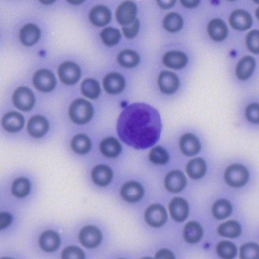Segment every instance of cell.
<instances>
[{
  "instance_id": "1",
  "label": "cell",
  "mask_w": 259,
  "mask_h": 259,
  "mask_svg": "<svg viewBox=\"0 0 259 259\" xmlns=\"http://www.w3.org/2000/svg\"><path fill=\"white\" fill-rule=\"evenodd\" d=\"M161 130L158 112L145 103L130 105L117 121V132L119 137L127 145L137 150L153 146L159 139Z\"/></svg>"
},
{
  "instance_id": "2",
  "label": "cell",
  "mask_w": 259,
  "mask_h": 259,
  "mask_svg": "<svg viewBox=\"0 0 259 259\" xmlns=\"http://www.w3.org/2000/svg\"><path fill=\"white\" fill-rule=\"evenodd\" d=\"M93 114L92 104L83 99L75 100L69 109L70 119L77 125H84L89 123L92 119Z\"/></svg>"
},
{
  "instance_id": "3",
  "label": "cell",
  "mask_w": 259,
  "mask_h": 259,
  "mask_svg": "<svg viewBox=\"0 0 259 259\" xmlns=\"http://www.w3.org/2000/svg\"><path fill=\"white\" fill-rule=\"evenodd\" d=\"M224 177L228 184L232 187L238 188L244 186L247 182L249 173L242 165L235 164L227 169Z\"/></svg>"
},
{
  "instance_id": "4",
  "label": "cell",
  "mask_w": 259,
  "mask_h": 259,
  "mask_svg": "<svg viewBox=\"0 0 259 259\" xmlns=\"http://www.w3.org/2000/svg\"><path fill=\"white\" fill-rule=\"evenodd\" d=\"M13 101L15 106L23 111H29L34 105L35 99L31 90L26 87H20L14 92Z\"/></svg>"
},
{
  "instance_id": "5",
  "label": "cell",
  "mask_w": 259,
  "mask_h": 259,
  "mask_svg": "<svg viewBox=\"0 0 259 259\" xmlns=\"http://www.w3.org/2000/svg\"><path fill=\"white\" fill-rule=\"evenodd\" d=\"M81 75L80 67L72 62H65L59 67V77L64 84L67 85L77 83L81 78Z\"/></svg>"
},
{
  "instance_id": "6",
  "label": "cell",
  "mask_w": 259,
  "mask_h": 259,
  "mask_svg": "<svg viewBox=\"0 0 259 259\" xmlns=\"http://www.w3.org/2000/svg\"><path fill=\"white\" fill-rule=\"evenodd\" d=\"M35 87L44 92L52 91L56 87L57 81L54 75L48 69H40L33 77Z\"/></svg>"
},
{
  "instance_id": "7",
  "label": "cell",
  "mask_w": 259,
  "mask_h": 259,
  "mask_svg": "<svg viewBox=\"0 0 259 259\" xmlns=\"http://www.w3.org/2000/svg\"><path fill=\"white\" fill-rule=\"evenodd\" d=\"M145 218L149 225L158 228L166 223L167 220V211L160 204H153L146 210Z\"/></svg>"
},
{
  "instance_id": "8",
  "label": "cell",
  "mask_w": 259,
  "mask_h": 259,
  "mask_svg": "<svg viewBox=\"0 0 259 259\" xmlns=\"http://www.w3.org/2000/svg\"><path fill=\"white\" fill-rule=\"evenodd\" d=\"M79 238L83 246L88 248H93L101 243L102 236L99 229L96 227L88 226L81 230Z\"/></svg>"
},
{
  "instance_id": "9",
  "label": "cell",
  "mask_w": 259,
  "mask_h": 259,
  "mask_svg": "<svg viewBox=\"0 0 259 259\" xmlns=\"http://www.w3.org/2000/svg\"><path fill=\"white\" fill-rule=\"evenodd\" d=\"M137 7L132 2H125L117 8L115 17L117 22L124 26L131 24L137 18Z\"/></svg>"
},
{
  "instance_id": "10",
  "label": "cell",
  "mask_w": 259,
  "mask_h": 259,
  "mask_svg": "<svg viewBox=\"0 0 259 259\" xmlns=\"http://www.w3.org/2000/svg\"><path fill=\"white\" fill-rule=\"evenodd\" d=\"M158 84L162 93L171 95L179 88L180 81L175 73L168 70H164L159 75Z\"/></svg>"
},
{
  "instance_id": "11",
  "label": "cell",
  "mask_w": 259,
  "mask_h": 259,
  "mask_svg": "<svg viewBox=\"0 0 259 259\" xmlns=\"http://www.w3.org/2000/svg\"><path fill=\"white\" fill-rule=\"evenodd\" d=\"M229 22L234 29L245 31L251 27L253 20L251 15L246 11L237 10L231 14Z\"/></svg>"
},
{
  "instance_id": "12",
  "label": "cell",
  "mask_w": 259,
  "mask_h": 259,
  "mask_svg": "<svg viewBox=\"0 0 259 259\" xmlns=\"http://www.w3.org/2000/svg\"><path fill=\"white\" fill-rule=\"evenodd\" d=\"M186 183L187 180L185 175L179 170L170 172L164 179V184L167 190L172 193L181 192Z\"/></svg>"
},
{
  "instance_id": "13",
  "label": "cell",
  "mask_w": 259,
  "mask_h": 259,
  "mask_svg": "<svg viewBox=\"0 0 259 259\" xmlns=\"http://www.w3.org/2000/svg\"><path fill=\"white\" fill-rule=\"evenodd\" d=\"M180 147L184 155L192 157L199 153L201 150V144L195 135L186 133L180 139Z\"/></svg>"
},
{
  "instance_id": "14",
  "label": "cell",
  "mask_w": 259,
  "mask_h": 259,
  "mask_svg": "<svg viewBox=\"0 0 259 259\" xmlns=\"http://www.w3.org/2000/svg\"><path fill=\"white\" fill-rule=\"evenodd\" d=\"M103 86L107 92L112 95L122 92L125 87V81L119 73H110L104 79Z\"/></svg>"
},
{
  "instance_id": "15",
  "label": "cell",
  "mask_w": 259,
  "mask_h": 259,
  "mask_svg": "<svg viewBox=\"0 0 259 259\" xmlns=\"http://www.w3.org/2000/svg\"><path fill=\"white\" fill-rule=\"evenodd\" d=\"M122 197L126 201L134 203L139 201L144 195L142 186L136 181H130L125 183L121 190Z\"/></svg>"
},
{
  "instance_id": "16",
  "label": "cell",
  "mask_w": 259,
  "mask_h": 259,
  "mask_svg": "<svg viewBox=\"0 0 259 259\" xmlns=\"http://www.w3.org/2000/svg\"><path fill=\"white\" fill-rule=\"evenodd\" d=\"M169 210L172 218L177 222L184 221L189 213V206L184 199L176 198L169 204Z\"/></svg>"
},
{
  "instance_id": "17",
  "label": "cell",
  "mask_w": 259,
  "mask_h": 259,
  "mask_svg": "<svg viewBox=\"0 0 259 259\" xmlns=\"http://www.w3.org/2000/svg\"><path fill=\"white\" fill-rule=\"evenodd\" d=\"M89 18L94 25L98 27H104L110 21L111 13L110 10L107 7L98 6L91 10Z\"/></svg>"
},
{
  "instance_id": "18",
  "label": "cell",
  "mask_w": 259,
  "mask_h": 259,
  "mask_svg": "<svg viewBox=\"0 0 259 259\" xmlns=\"http://www.w3.org/2000/svg\"><path fill=\"white\" fill-rule=\"evenodd\" d=\"M49 128L48 121L43 116L37 115L31 118L27 125L29 133L33 137L39 138L44 136Z\"/></svg>"
},
{
  "instance_id": "19",
  "label": "cell",
  "mask_w": 259,
  "mask_h": 259,
  "mask_svg": "<svg viewBox=\"0 0 259 259\" xmlns=\"http://www.w3.org/2000/svg\"><path fill=\"white\" fill-rule=\"evenodd\" d=\"M207 31L210 38L217 42L224 40L228 34V29L225 22L218 18L211 20L209 22Z\"/></svg>"
},
{
  "instance_id": "20",
  "label": "cell",
  "mask_w": 259,
  "mask_h": 259,
  "mask_svg": "<svg viewBox=\"0 0 259 259\" xmlns=\"http://www.w3.org/2000/svg\"><path fill=\"white\" fill-rule=\"evenodd\" d=\"M162 62L164 65L172 69H179L184 67L188 58L183 53L179 51H170L163 55Z\"/></svg>"
},
{
  "instance_id": "21",
  "label": "cell",
  "mask_w": 259,
  "mask_h": 259,
  "mask_svg": "<svg viewBox=\"0 0 259 259\" xmlns=\"http://www.w3.org/2000/svg\"><path fill=\"white\" fill-rule=\"evenodd\" d=\"M24 124L25 121L23 116L15 112L7 113L2 120L4 128L10 132H16L20 130Z\"/></svg>"
},
{
  "instance_id": "22",
  "label": "cell",
  "mask_w": 259,
  "mask_h": 259,
  "mask_svg": "<svg viewBox=\"0 0 259 259\" xmlns=\"http://www.w3.org/2000/svg\"><path fill=\"white\" fill-rule=\"evenodd\" d=\"M91 175L94 183L100 186L105 187L111 181L113 174L109 167L100 165L93 169Z\"/></svg>"
},
{
  "instance_id": "23",
  "label": "cell",
  "mask_w": 259,
  "mask_h": 259,
  "mask_svg": "<svg viewBox=\"0 0 259 259\" xmlns=\"http://www.w3.org/2000/svg\"><path fill=\"white\" fill-rule=\"evenodd\" d=\"M42 250L46 252H53L59 247L60 240L59 235L52 231H47L41 235L39 241Z\"/></svg>"
},
{
  "instance_id": "24",
  "label": "cell",
  "mask_w": 259,
  "mask_h": 259,
  "mask_svg": "<svg viewBox=\"0 0 259 259\" xmlns=\"http://www.w3.org/2000/svg\"><path fill=\"white\" fill-rule=\"evenodd\" d=\"M255 66L254 58L247 56L242 58L238 63L236 75L239 80L245 81L248 79L252 75Z\"/></svg>"
},
{
  "instance_id": "25",
  "label": "cell",
  "mask_w": 259,
  "mask_h": 259,
  "mask_svg": "<svg viewBox=\"0 0 259 259\" xmlns=\"http://www.w3.org/2000/svg\"><path fill=\"white\" fill-rule=\"evenodd\" d=\"M40 38V30L38 27L32 23L28 24L20 31L21 43L27 46H31L37 42Z\"/></svg>"
},
{
  "instance_id": "26",
  "label": "cell",
  "mask_w": 259,
  "mask_h": 259,
  "mask_svg": "<svg viewBox=\"0 0 259 259\" xmlns=\"http://www.w3.org/2000/svg\"><path fill=\"white\" fill-rule=\"evenodd\" d=\"M100 149L104 156L109 158H115L121 154L122 146L115 138L109 137L102 141Z\"/></svg>"
},
{
  "instance_id": "27",
  "label": "cell",
  "mask_w": 259,
  "mask_h": 259,
  "mask_svg": "<svg viewBox=\"0 0 259 259\" xmlns=\"http://www.w3.org/2000/svg\"><path fill=\"white\" fill-rule=\"evenodd\" d=\"M203 230L201 226L195 221L187 223L185 226L183 237L185 240L189 243H196L201 239Z\"/></svg>"
},
{
  "instance_id": "28",
  "label": "cell",
  "mask_w": 259,
  "mask_h": 259,
  "mask_svg": "<svg viewBox=\"0 0 259 259\" xmlns=\"http://www.w3.org/2000/svg\"><path fill=\"white\" fill-rule=\"evenodd\" d=\"M187 173L191 178L199 179L201 178L206 171V163L201 158H195L188 163L186 168Z\"/></svg>"
},
{
  "instance_id": "29",
  "label": "cell",
  "mask_w": 259,
  "mask_h": 259,
  "mask_svg": "<svg viewBox=\"0 0 259 259\" xmlns=\"http://www.w3.org/2000/svg\"><path fill=\"white\" fill-rule=\"evenodd\" d=\"M218 231L222 237L234 239L240 236L242 229L238 222L231 220L222 224L219 227Z\"/></svg>"
},
{
  "instance_id": "30",
  "label": "cell",
  "mask_w": 259,
  "mask_h": 259,
  "mask_svg": "<svg viewBox=\"0 0 259 259\" xmlns=\"http://www.w3.org/2000/svg\"><path fill=\"white\" fill-rule=\"evenodd\" d=\"M83 95L92 100L98 98L101 94V88L99 82L94 79H87L81 84Z\"/></svg>"
},
{
  "instance_id": "31",
  "label": "cell",
  "mask_w": 259,
  "mask_h": 259,
  "mask_svg": "<svg viewBox=\"0 0 259 259\" xmlns=\"http://www.w3.org/2000/svg\"><path fill=\"white\" fill-rule=\"evenodd\" d=\"M164 29L170 32L180 30L183 26V20L181 16L177 13H170L164 17L163 20Z\"/></svg>"
},
{
  "instance_id": "32",
  "label": "cell",
  "mask_w": 259,
  "mask_h": 259,
  "mask_svg": "<svg viewBox=\"0 0 259 259\" xmlns=\"http://www.w3.org/2000/svg\"><path fill=\"white\" fill-rule=\"evenodd\" d=\"M92 146L89 137L83 134L76 135L72 139L71 146L74 152L79 155H84L90 150Z\"/></svg>"
},
{
  "instance_id": "33",
  "label": "cell",
  "mask_w": 259,
  "mask_h": 259,
  "mask_svg": "<svg viewBox=\"0 0 259 259\" xmlns=\"http://www.w3.org/2000/svg\"><path fill=\"white\" fill-rule=\"evenodd\" d=\"M232 207L227 200H220L214 204L212 213L218 219H224L229 217L232 213Z\"/></svg>"
},
{
  "instance_id": "34",
  "label": "cell",
  "mask_w": 259,
  "mask_h": 259,
  "mask_svg": "<svg viewBox=\"0 0 259 259\" xmlns=\"http://www.w3.org/2000/svg\"><path fill=\"white\" fill-rule=\"evenodd\" d=\"M140 61L139 55L135 51L125 50L117 56V61L120 65L126 68H132L138 64Z\"/></svg>"
},
{
  "instance_id": "35",
  "label": "cell",
  "mask_w": 259,
  "mask_h": 259,
  "mask_svg": "<svg viewBox=\"0 0 259 259\" xmlns=\"http://www.w3.org/2000/svg\"><path fill=\"white\" fill-rule=\"evenodd\" d=\"M30 191V184L28 179L20 178L13 183L12 193L18 198H23L28 195Z\"/></svg>"
},
{
  "instance_id": "36",
  "label": "cell",
  "mask_w": 259,
  "mask_h": 259,
  "mask_svg": "<svg viewBox=\"0 0 259 259\" xmlns=\"http://www.w3.org/2000/svg\"><path fill=\"white\" fill-rule=\"evenodd\" d=\"M101 38L103 43L108 46H114L119 43L121 34L119 30L108 27L101 32Z\"/></svg>"
},
{
  "instance_id": "37",
  "label": "cell",
  "mask_w": 259,
  "mask_h": 259,
  "mask_svg": "<svg viewBox=\"0 0 259 259\" xmlns=\"http://www.w3.org/2000/svg\"><path fill=\"white\" fill-rule=\"evenodd\" d=\"M218 254L224 258H232L237 253V248L232 243L229 241L220 242L217 247Z\"/></svg>"
},
{
  "instance_id": "38",
  "label": "cell",
  "mask_w": 259,
  "mask_h": 259,
  "mask_svg": "<svg viewBox=\"0 0 259 259\" xmlns=\"http://www.w3.org/2000/svg\"><path fill=\"white\" fill-rule=\"evenodd\" d=\"M149 159L155 164L162 165L168 163L169 157L165 150L161 147L157 146L150 152Z\"/></svg>"
},
{
  "instance_id": "39",
  "label": "cell",
  "mask_w": 259,
  "mask_h": 259,
  "mask_svg": "<svg viewBox=\"0 0 259 259\" xmlns=\"http://www.w3.org/2000/svg\"><path fill=\"white\" fill-rule=\"evenodd\" d=\"M259 248L254 243H248L240 249V257L242 259L258 258Z\"/></svg>"
},
{
  "instance_id": "40",
  "label": "cell",
  "mask_w": 259,
  "mask_h": 259,
  "mask_svg": "<svg viewBox=\"0 0 259 259\" xmlns=\"http://www.w3.org/2000/svg\"><path fill=\"white\" fill-rule=\"evenodd\" d=\"M246 45L248 50L253 54L259 53V32L257 30L250 31L246 37Z\"/></svg>"
},
{
  "instance_id": "41",
  "label": "cell",
  "mask_w": 259,
  "mask_h": 259,
  "mask_svg": "<svg viewBox=\"0 0 259 259\" xmlns=\"http://www.w3.org/2000/svg\"><path fill=\"white\" fill-rule=\"evenodd\" d=\"M62 257L63 259H83L85 257V254L80 248L76 246H69L63 251Z\"/></svg>"
},
{
  "instance_id": "42",
  "label": "cell",
  "mask_w": 259,
  "mask_h": 259,
  "mask_svg": "<svg viewBox=\"0 0 259 259\" xmlns=\"http://www.w3.org/2000/svg\"><path fill=\"white\" fill-rule=\"evenodd\" d=\"M245 116L247 120L254 124H258L259 106L257 103L249 104L245 109Z\"/></svg>"
},
{
  "instance_id": "43",
  "label": "cell",
  "mask_w": 259,
  "mask_h": 259,
  "mask_svg": "<svg viewBox=\"0 0 259 259\" xmlns=\"http://www.w3.org/2000/svg\"><path fill=\"white\" fill-rule=\"evenodd\" d=\"M139 28V20L138 18H136L131 24L123 26L122 31L127 38L133 39L137 34Z\"/></svg>"
},
{
  "instance_id": "44",
  "label": "cell",
  "mask_w": 259,
  "mask_h": 259,
  "mask_svg": "<svg viewBox=\"0 0 259 259\" xmlns=\"http://www.w3.org/2000/svg\"><path fill=\"white\" fill-rule=\"evenodd\" d=\"M0 228L1 229H4L7 228L11 223L12 218L10 214L7 213H2L0 215Z\"/></svg>"
},
{
  "instance_id": "45",
  "label": "cell",
  "mask_w": 259,
  "mask_h": 259,
  "mask_svg": "<svg viewBox=\"0 0 259 259\" xmlns=\"http://www.w3.org/2000/svg\"><path fill=\"white\" fill-rule=\"evenodd\" d=\"M156 258L174 259L175 255L172 252L168 249H161L158 251L155 255Z\"/></svg>"
},
{
  "instance_id": "46",
  "label": "cell",
  "mask_w": 259,
  "mask_h": 259,
  "mask_svg": "<svg viewBox=\"0 0 259 259\" xmlns=\"http://www.w3.org/2000/svg\"><path fill=\"white\" fill-rule=\"evenodd\" d=\"M176 1H157L158 6L162 9H168L171 8Z\"/></svg>"
},
{
  "instance_id": "47",
  "label": "cell",
  "mask_w": 259,
  "mask_h": 259,
  "mask_svg": "<svg viewBox=\"0 0 259 259\" xmlns=\"http://www.w3.org/2000/svg\"><path fill=\"white\" fill-rule=\"evenodd\" d=\"M182 5L187 8H194L197 7L199 4V1H185V0H182L181 1Z\"/></svg>"
},
{
  "instance_id": "48",
  "label": "cell",
  "mask_w": 259,
  "mask_h": 259,
  "mask_svg": "<svg viewBox=\"0 0 259 259\" xmlns=\"http://www.w3.org/2000/svg\"><path fill=\"white\" fill-rule=\"evenodd\" d=\"M83 1H68V2L71 4L76 5H79L81 3H82Z\"/></svg>"
},
{
  "instance_id": "49",
  "label": "cell",
  "mask_w": 259,
  "mask_h": 259,
  "mask_svg": "<svg viewBox=\"0 0 259 259\" xmlns=\"http://www.w3.org/2000/svg\"><path fill=\"white\" fill-rule=\"evenodd\" d=\"M42 4H52L53 2H53V1H41V2Z\"/></svg>"
},
{
  "instance_id": "50",
  "label": "cell",
  "mask_w": 259,
  "mask_h": 259,
  "mask_svg": "<svg viewBox=\"0 0 259 259\" xmlns=\"http://www.w3.org/2000/svg\"><path fill=\"white\" fill-rule=\"evenodd\" d=\"M122 105V107H126V106H127V102H123L122 103V105Z\"/></svg>"
},
{
  "instance_id": "51",
  "label": "cell",
  "mask_w": 259,
  "mask_h": 259,
  "mask_svg": "<svg viewBox=\"0 0 259 259\" xmlns=\"http://www.w3.org/2000/svg\"><path fill=\"white\" fill-rule=\"evenodd\" d=\"M256 15L257 18L258 19V8L257 9V10H256Z\"/></svg>"
}]
</instances>
